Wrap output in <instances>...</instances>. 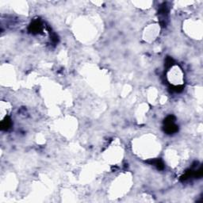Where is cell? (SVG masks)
I'll return each instance as SVG.
<instances>
[{"mask_svg":"<svg viewBox=\"0 0 203 203\" xmlns=\"http://www.w3.org/2000/svg\"><path fill=\"white\" fill-rule=\"evenodd\" d=\"M174 117L173 116H169L167 118L165 122V131L168 133H173L178 131L177 126L174 123Z\"/></svg>","mask_w":203,"mask_h":203,"instance_id":"obj_1","label":"cell"},{"mask_svg":"<svg viewBox=\"0 0 203 203\" xmlns=\"http://www.w3.org/2000/svg\"><path fill=\"white\" fill-rule=\"evenodd\" d=\"M29 29H30V32H32L33 33H38L41 29V24L40 23V21H35L34 22L31 24Z\"/></svg>","mask_w":203,"mask_h":203,"instance_id":"obj_2","label":"cell"},{"mask_svg":"<svg viewBox=\"0 0 203 203\" xmlns=\"http://www.w3.org/2000/svg\"><path fill=\"white\" fill-rule=\"evenodd\" d=\"M10 125H11L10 120L8 118H7L4 121H2V124H1V129H2V130L8 129L10 128Z\"/></svg>","mask_w":203,"mask_h":203,"instance_id":"obj_3","label":"cell"}]
</instances>
